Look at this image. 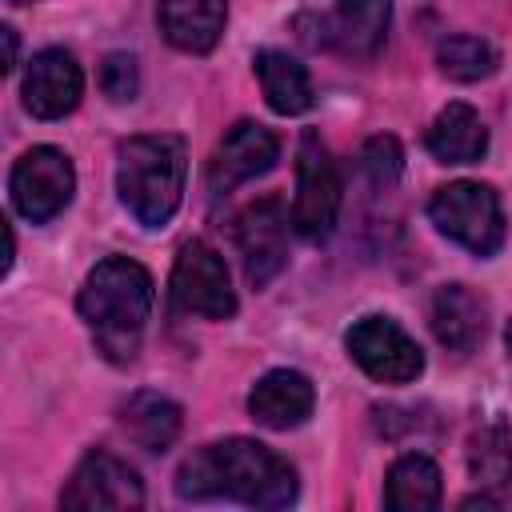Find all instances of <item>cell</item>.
I'll return each mask as SVG.
<instances>
[{
	"label": "cell",
	"instance_id": "obj_1",
	"mask_svg": "<svg viewBox=\"0 0 512 512\" xmlns=\"http://www.w3.org/2000/svg\"><path fill=\"white\" fill-rule=\"evenodd\" d=\"M180 500H240L252 508H284L296 500V468L260 440H220L192 452L176 472Z\"/></svg>",
	"mask_w": 512,
	"mask_h": 512
},
{
	"label": "cell",
	"instance_id": "obj_2",
	"mask_svg": "<svg viewBox=\"0 0 512 512\" xmlns=\"http://www.w3.org/2000/svg\"><path fill=\"white\" fill-rule=\"evenodd\" d=\"M76 308L96 348L112 364H128L140 352V336L152 312V276L128 256H108L88 272Z\"/></svg>",
	"mask_w": 512,
	"mask_h": 512
},
{
	"label": "cell",
	"instance_id": "obj_3",
	"mask_svg": "<svg viewBox=\"0 0 512 512\" xmlns=\"http://www.w3.org/2000/svg\"><path fill=\"white\" fill-rule=\"evenodd\" d=\"M188 176V148L172 132L132 136L116 148V188L124 208L144 224L160 228L176 216Z\"/></svg>",
	"mask_w": 512,
	"mask_h": 512
},
{
	"label": "cell",
	"instance_id": "obj_4",
	"mask_svg": "<svg viewBox=\"0 0 512 512\" xmlns=\"http://www.w3.org/2000/svg\"><path fill=\"white\" fill-rule=\"evenodd\" d=\"M428 216L448 240H456L460 248H468L476 256H492L504 244L500 196L488 184L456 180V184L436 188L428 200Z\"/></svg>",
	"mask_w": 512,
	"mask_h": 512
},
{
	"label": "cell",
	"instance_id": "obj_5",
	"mask_svg": "<svg viewBox=\"0 0 512 512\" xmlns=\"http://www.w3.org/2000/svg\"><path fill=\"white\" fill-rule=\"evenodd\" d=\"M340 172L316 132H304L296 148V196H292V228L304 240H328L340 216Z\"/></svg>",
	"mask_w": 512,
	"mask_h": 512
},
{
	"label": "cell",
	"instance_id": "obj_6",
	"mask_svg": "<svg viewBox=\"0 0 512 512\" xmlns=\"http://www.w3.org/2000/svg\"><path fill=\"white\" fill-rule=\"evenodd\" d=\"M12 204L24 220L32 224H44L52 216H60L76 192V172H72V160L68 152L52 148V144H40V148H28L16 168H12Z\"/></svg>",
	"mask_w": 512,
	"mask_h": 512
},
{
	"label": "cell",
	"instance_id": "obj_7",
	"mask_svg": "<svg viewBox=\"0 0 512 512\" xmlns=\"http://www.w3.org/2000/svg\"><path fill=\"white\" fill-rule=\"evenodd\" d=\"M348 356L380 384H408L424 372L420 344L388 316H364L348 328Z\"/></svg>",
	"mask_w": 512,
	"mask_h": 512
},
{
	"label": "cell",
	"instance_id": "obj_8",
	"mask_svg": "<svg viewBox=\"0 0 512 512\" xmlns=\"http://www.w3.org/2000/svg\"><path fill=\"white\" fill-rule=\"evenodd\" d=\"M172 300L184 312H196L204 320H228L236 312V292L228 284L224 256L212 244L188 240L180 248L176 268H172Z\"/></svg>",
	"mask_w": 512,
	"mask_h": 512
},
{
	"label": "cell",
	"instance_id": "obj_9",
	"mask_svg": "<svg viewBox=\"0 0 512 512\" xmlns=\"http://www.w3.org/2000/svg\"><path fill=\"white\" fill-rule=\"evenodd\" d=\"M60 504L72 508V512H92V508L96 512L100 508L124 512V508H140L144 504V484L120 456L96 448L76 464L72 480L60 492Z\"/></svg>",
	"mask_w": 512,
	"mask_h": 512
},
{
	"label": "cell",
	"instance_id": "obj_10",
	"mask_svg": "<svg viewBox=\"0 0 512 512\" xmlns=\"http://www.w3.org/2000/svg\"><path fill=\"white\" fill-rule=\"evenodd\" d=\"M236 244L244 256L248 284L264 288L272 276H280V268L288 264V220H284V208L276 196H264L240 212Z\"/></svg>",
	"mask_w": 512,
	"mask_h": 512
},
{
	"label": "cell",
	"instance_id": "obj_11",
	"mask_svg": "<svg viewBox=\"0 0 512 512\" xmlns=\"http://www.w3.org/2000/svg\"><path fill=\"white\" fill-rule=\"evenodd\" d=\"M84 92V76L80 64L72 60V52L64 48H44L28 60L24 72V108L40 120H60L80 104Z\"/></svg>",
	"mask_w": 512,
	"mask_h": 512
},
{
	"label": "cell",
	"instance_id": "obj_12",
	"mask_svg": "<svg viewBox=\"0 0 512 512\" xmlns=\"http://www.w3.org/2000/svg\"><path fill=\"white\" fill-rule=\"evenodd\" d=\"M280 160V140L276 132H268L264 124L256 120H240L232 124L220 144H216V156H212V188L216 192H228L244 180H256L264 176L272 164Z\"/></svg>",
	"mask_w": 512,
	"mask_h": 512
},
{
	"label": "cell",
	"instance_id": "obj_13",
	"mask_svg": "<svg viewBox=\"0 0 512 512\" xmlns=\"http://www.w3.org/2000/svg\"><path fill=\"white\" fill-rule=\"evenodd\" d=\"M388 20H392L388 0H340L320 20V44H332L352 60H372L384 48Z\"/></svg>",
	"mask_w": 512,
	"mask_h": 512
},
{
	"label": "cell",
	"instance_id": "obj_14",
	"mask_svg": "<svg viewBox=\"0 0 512 512\" xmlns=\"http://www.w3.org/2000/svg\"><path fill=\"white\" fill-rule=\"evenodd\" d=\"M312 404H316L312 380L304 372H296V368H272L248 392L252 420L272 428V432H288V428L304 424L312 416Z\"/></svg>",
	"mask_w": 512,
	"mask_h": 512
},
{
	"label": "cell",
	"instance_id": "obj_15",
	"mask_svg": "<svg viewBox=\"0 0 512 512\" xmlns=\"http://www.w3.org/2000/svg\"><path fill=\"white\" fill-rule=\"evenodd\" d=\"M156 20L172 48L200 56L220 44L224 20H228V0H160Z\"/></svg>",
	"mask_w": 512,
	"mask_h": 512
},
{
	"label": "cell",
	"instance_id": "obj_16",
	"mask_svg": "<svg viewBox=\"0 0 512 512\" xmlns=\"http://www.w3.org/2000/svg\"><path fill=\"white\" fill-rule=\"evenodd\" d=\"M432 332L448 352L464 356L488 332V304L464 284H444L432 296Z\"/></svg>",
	"mask_w": 512,
	"mask_h": 512
},
{
	"label": "cell",
	"instance_id": "obj_17",
	"mask_svg": "<svg viewBox=\"0 0 512 512\" xmlns=\"http://www.w3.org/2000/svg\"><path fill=\"white\" fill-rule=\"evenodd\" d=\"M424 144L440 164H472L488 152V128L480 124V116L468 104L456 100V104L436 112Z\"/></svg>",
	"mask_w": 512,
	"mask_h": 512
},
{
	"label": "cell",
	"instance_id": "obj_18",
	"mask_svg": "<svg viewBox=\"0 0 512 512\" xmlns=\"http://www.w3.org/2000/svg\"><path fill=\"white\" fill-rule=\"evenodd\" d=\"M252 64H256V76H260V88H264V100L272 112L300 116L312 108V80L300 60H292L288 52L264 48V52H256Z\"/></svg>",
	"mask_w": 512,
	"mask_h": 512
},
{
	"label": "cell",
	"instance_id": "obj_19",
	"mask_svg": "<svg viewBox=\"0 0 512 512\" xmlns=\"http://www.w3.org/2000/svg\"><path fill=\"white\" fill-rule=\"evenodd\" d=\"M120 428L144 452H164L180 436V404L160 392H136L120 408Z\"/></svg>",
	"mask_w": 512,
	"mask_h": 512
},
{
	"label": "cell",
	"instance_id": "obj_20",
	"mask_svg": "<svg viewBox=\"0 0 512 512\" xmlns=\"http://www.w3.org/2000/svg\"><path fill=\"white\" fill-rule=\"evenodd\" d=\"M440 468L420 456V452H408L400 456L392 468H388V480H384V504L392 512H428L440 504Z\"/></svg>",
	"mask_w": 512,
	"mask_h": 512
},
{
	"label": "cell",
	"instance_id": "obj_21",
	"mask_svg": "<svg viewBox=\"0 0 512 512\" xmlns=\"http://www.w3.org/2000/svg\"><path fill=\"white\" fill-rule=\"evenodd\" d=\"M468 472L488 496H512V436L500 420L476 428L468 440Z\"/></svg>",
	"mask_w": 512,
	"mask_h": 512
},
{
	"label": "cell",
	"instance_id": "obj_22",
	"mask_svg": "<svg viewBox=\"0 0 512 512\" xmlns=\"http://www.w3.org/2000/svg\"><path fill=\"white\" fill-rule=\"evenodd\" d=\"M436 64H440L444 76H452V80H460V84H472V80L492 76L496 64H500V56H496V48H492L488 40H480V36H444V40L436 44Z\"/></svg>",
	"mask_w": 512,
	"mask_h": 512
},
{
	"label": "cell",
	"instance_id": "obj_23",
	"mask_svg": "<svg viewBox=\"0 0 512 512\" xmlns=\"http://www.w3.org/2000/svg\"><path fill=\"white\" fill-rule=\"evenodd\" d=\"M400 144L396 136H372L364 148H360V168L364 176L372 180V188H392L400 180Z\"/></svg>",
	"mask_w": 512,
	"mask_h": 512
},
{
	"label": "cell",
	"instance_id": "obj_24",
	"mask_svg": "<svg viewBox=\"0 0 512 512\" xmlns=\"http://www.w3.org/2000/svg\"><path fill=\"white\" fill-rule=\"evenodd\" d=\"M100 88L112 104H128L140 92V68L128 52H108L100 64Z\"/></svg>",
	"mask_w": 512,
	"mask_h": 512
},
{
	"label": "cell",
	"instance_id": "obj_25",
	"mask_svg": "<svg viewBox=\"0 0 512 512\" xmlns=\"http://www.w3.org/2000/svg\"><path fill=\"white\" fill-rule=\"evenodd\" d=\"M0 36H4V68H12V64H16V32L4 24Z\"/></svg>",
	"mask_w": 512,
	"mask_h": 512
},
{
	"label": "cell",
	"instance_id": "obj_26",
	"mask_svg": "<svg viewBox=\"0 0 512 512\" xmlns=\"http://www.w3.org/2000/svg\"><path fill=\"white\" fill-rule=\"evenodd\" d=\"M504 340H508V352H512V320H508V328H504Z\"/></svg>",
	"mask_w": 512,
	"mask_h": 512
},
{
	"label": "cell",
	"instance_id": "obj_27",
	"mask_svg": "<svg viewBox=\"0 0 512 512\" xmlns=\"http://www.w3.org/2000/svg\"><path fill=\"white\" fill-rule=\"evenodd\" d=\"M8 4H28V0H8Z\"/></svg>",
	"mask_w": 512,
	"mask_h": 512
}]
</instances>
